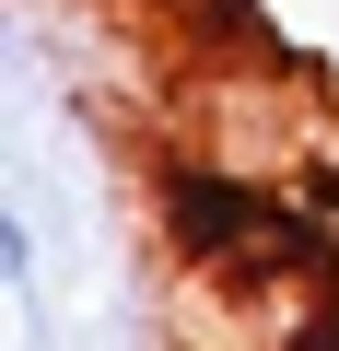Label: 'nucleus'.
Listing matches in <instances>:
<instances>
[{
  "mask_svg": "<svg viewBox=\"0 0 339 351\" xmlns=\"http://www.w3.org/2000/svg\"><path fill=\"white\" fill-rule=\"evenodd\" d=\"M164 246L211 281H281L316 258V223L292 199L246 188V176H223V164H164Z\"/></svg>",
  "mask_w": 339,
  "mask_h": 351,
  "instance_id": "nucleus-1",
  "label": "nucleus"
}]
</instances>
